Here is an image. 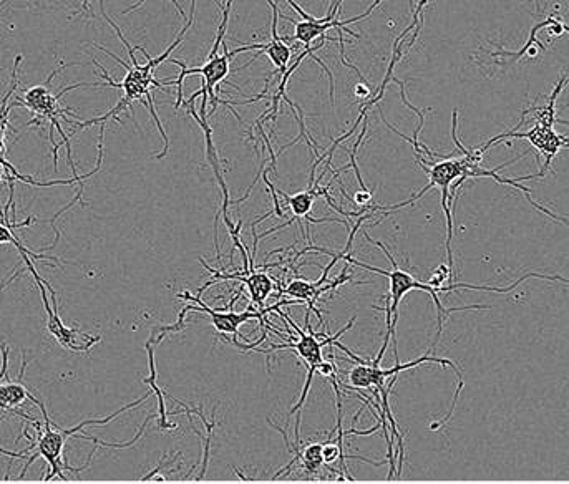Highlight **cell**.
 Wrapping results in <instances>:
<instances>
[{
	"instance_id": "obj_1",
	"label": "cell",
	"mask_w": 569,
	"mask_h": 484,
	"mask_svg": "<svg viewBox=\"0 0 569 484\" xmlns=\"http://www.w3.org/2000/svg\"><path fill=\"white\" fill-rule=\"evenodd\" d=\"M151 392L145 393L140 400L137 402L130 403L127 407L120 408L118 412L112 413V415H108L107 418H95V420H85V422L80 423V425L73 426V428H69V430H65V428H60L57 423L52 420V418L47 415V408H45L44 403L37 402L35 405L40 408V412H42V417H44L45 425H40L37 420L32 422V425H35V430H37V438H30L27 433H24L25 438L27 440L32 441V445L27 448V450L20 451V453H12V451H5L2 450V455L10 456V458H24V456H29V460L25 463L24 470L19 475V480L24 478L25 473L29 470L30 465L34 463L37 458H44L45 463L49 465L50 473L49 475L45 476L44 481L45 483H49L52 478L55 476H60L62 481L67 483V478H65L64 473L62 471L69 470L72 473H80V471L87 470L88 465L82 466V468H72V466L67 463V460H64V448L65 443L69 440V436H80L83 440H88L87 433H82V435H77L78 431H83L85 426L90 425H107V423L112 422L118 415H122V413L128 412V410H132V408L138 407V405H142L145 402L146 398L150 397Z\"/></svg>"
},
{
	"instance_id": "obj_2",
	"label": "cell",
	"mask_w": 569,
	"mask_h": 484,
	"mask_svg": "<svg viewBox=\"0 0 569 484\" xmlns=\"http://www.w3.org/2000/svg\"><path fill=\"white\" fill-rule=\"evenodd\" d=\"M364 234V238L367 241L372 242L374 246L380 247L382 251L385 252V256L392 262V271H384V269H377V267L369 266V264H364V262L357 261L352 257V254L349 256H344L342 259L347 262V264H352V266L362 267L365 271L375 272V274H380V276L389 277V284H390V294L387 297V309H389L390 315H392V342H394V354H395V362H400L399 360V350H397V339H395V325H397V319H399V305L402 302L407 294L410 291H424L427 294L432 296L433 302L437 305L438 310V329L437 335H435V342H433L432 347L437 345L438 340H440V335H442L443 330V322L448 319V315L452 314V312H457V310H483V309H490L488 305H468V307H458V309H445L443 307L442 301H440V294L438 291H435L430 284L427 282L419 281V279H415L409 271H404V269H400L399 264L395 261V257L392 256V252L387 249V247L382 244L380 241H375V239L370 238V234L367 231H362Z\"/></svg>"
},
{
	"instance_id": "obj_3",
	"label": "cell",
	"mask_w": 569,
	"mask_h": 484,
	"mask_svg": "<svg viewBox=\"0 0 569 484\" xmlns=\"http://www.w3.org/2000/svg\"><path fill=\"white\" fill-rule=\"evenodd\" d=\"M216 4L223 9V20H221V25H219V32L216 35V40H214L213 47H211L210 54H208V59H206L205 65L201 67H186L185 62H180V60L170 59L168 62L175 63V65H180V77L173 80V82H165V87H170V85H176L178 87V98H176L175 110H180L181 100H183V82H185L186 77L190 75H201L203 82H201V88L198 92L191 93V97L188 98L186 102V107L188 105H193L196 98L203 95V97H208L211 102V112L208 117L214 115L216 110H218V105H221L223 100L218 98V88L223 82L224 78L228 77L229 72V62H231V50L228 49V44H223L224 35H226V29H228L229 12H231V7H233V2H226V5H221L219 2Z\"/></svg>"
},
{
	"instance_id": "obj_4",
	"label": "cell",
	"mask_w": 569,
	"mask_h": 484,
	"mask_svg": "<svg viewBox=\"0 0 569 484\" xmlns=\"http://www.w3.org/2000/svg\"><path fill=\"white\" fill-rule=\"evenodd\" d=\"M287 4L291 5L292 9L296 10L297 14L301 15L302 19H304L302 22L287 19L289 22L294 24V27H296V34L292 37L294 42H301L304 49H311V44L314 40L319 39V37L324 39V35H326L327 30L337 29V32H339V42H341L342 63L347 65V67L352 68V70H356L357 75H360L359 70L346 60V50H344V44H346V42H344L342 32H349V34L354 35L356 39H359V34L352 32V30H346L347 25L356 24V22H360L362 19H367V17H369V15L372 14L380 4H382L380 0H375L374 4L370 5L369 9L365 10V14L357 15L354 19L349 20L337 19V9L341 7L342 2H334L331 12H329V15L324 17V19H316V17H312V15L307 14L306 10L299 7L294 0H289Z\"/></svg>"
},
{
	"instance_id": "obj_5",
	"label": "cell",
	"mask_w": 569,
	"mask_h": 484,
	"mask_svg": "<svg viewBox=\"0 0 569 484\" xmlns=\"http://www.w3.org/2000/svg\"><path fill=\"white\" fill-rule=\"evenodd\" d=\"M37 287L40 289V296H42V302H44V309L47 312V330L50 334L54 335L55 340L59 342L62 347L67 350H72V352H88L92 349L93 345L97 344L102 340L100 335H97L95 339L90 337V335H85L78 329H73V327H67L60 319L59 314V301H57V294H55L54 289L50 286L49 281L35 282Z\"/></svg>"
},
{
	"instance_id": "obj_6",
	"label": "cell",
	"mask_w": 569,
	"mask_h": 484,
	"mask_svg": "<svg viewBox=\"0 0 569 484\" xmlns=\"http://www.w3.org/2000/svg\"><path fill=\"white\" fill-rule=\"evenodd\" d=\"M268 4L271 5V9H273V34H271L273 39H271V42H268V44L243 45V47H239V49L231 52V59H234L238 54H243V52H249V50H259V54L256 55V57H253L244 67L238 68V70L249 67L254 60L266 54L269 59H271V62L274 63V67L278 68L271 77H276L278 73L283 77L284 73L287 72V68H289V62H291L292 49L289 47V44H287L291 39L281 37V35L278 34V4H276V2H268Z\"/></svg>"
},
{
	"instance_id": "obj_7",
	"label": "cell",
	"mask_w": 569,
	"mask_h": 484,
	"mask_svg": "<svg viewBox=\"0 0 569 484\" xmlns=\"http://www.w3.org/2000/svg\"><path fill=\"white\" fill-rule=\"evenodd\" d=\"M200 261L205 266V269H208L213 274V279L210 282H206V286L201 287L198 294H203L208 287L213 286L218 281H239L243 284V289L248 287L249 299H251V304L249 305L256 304L261 309H264V302L268 299L269 294L273 292L274 282H276L273 277H269L266 272L256 271V269L249 276H238L234 272L233 274H228V272L224 271V267L221 271H218V269L208 266L203 259H200Z\"/></svg>"
},
{
	"instance_id": "obj_8",
	"label": "cell",
	"mask_w": 569,
	"mask_h": 484,
	"mask_svg": "<svg viewBox=\"0 0 569 484\" xmlns=\"http://www.w3.org/2000/svg\"><path fill=\"white\" fill-rule=\"evenodd\" d=\"M188 113H190L191 117L195 118L196 123L200 125L201 130L205 133V141H206V165L210 166L211 170H213L214 176H216V181H218L219 186H221V194H223V204H221V208H219V214H223L224 223L228 226V229H233L236 224L229 219V206H231V199H229V189L226 186V181H224L223 173H221V168H219V153L216 150V145H214L213 140V128H211L210 123H208V117H200L195 110V103H193V107L188 105ZM218 219V218H216Z\"/></svg>"
},
{
	"instance_id": "obj_9",
	"label": "cell",
	"mask_w": 569,
	"mask_h": 484,
	"mask_svg": "<svg viewBox=\"0 0 569 484\" xmlns=\"http://www.w3.org/2000/svg\"><path fill=\"white\" fill-rule=\"evenodd\" d=\"M25 368H27V359H25L24 352V363H22V368H20L17 382H10L9 380V382L0 385V407H2V412L4 413L17 410L25 402V398H29L32 403L39 402L34 397V393H30L29 388L24 385Z\"/></svg>"
},
{
	"instance_id": "obj_10",
	"label": "cell",
	"mask_w": 569,
	"mask_h": 484,
	"mask_svg": "<svg viewBox=\"0 0 569 484\" xmlns=\"http://www.w3.org/2000/svg\"><path fill=\"white\" fill-rule=\"evenodd\" d=\"M155 345V337L151 335L150 339H148V342H146L145 345L146 352H148V367H150V377L145 378V380H143V383L150 385L151 392L155 393L156 398H158V410H160L158 417H156V420H158V428H160V430H175L176 426L170 425V423H168V413H166L165 408V393L161 392V388L158 387V383H156V378H158V375H156L155 349H153Z\"/></svg>"
},
{
	"instance_id": "obj_11",
	"label": "cell",
	"mask_w": 569,
	"mask_h": 484,
	"mask_svg": "<svg viewBox=\"0 0 569 484\" xmlns=\"http://www.w3.org/2000/svg\"><path fill=\"white\" fill-rule=\"evenodd\" d=\"M7 363H9V347L2 344V372H0V382L4 383L5 380L9 382V370H7Z\"/></svg>"
},
{
	"instance_id": "obj_12",
	"label": "cell",
	"mask_w": 569,
	"mask_h": 484,
	"mask_svg": "<svg viewBox=\"0 0 569 484\" xmlns=\"http://www.w3.org/2000/svg\"><path fill=\"white\" fill-rule=\"evenodd\" d=\"M357 97L365 98V102L370 98V90L365 83H360L356 88Z\"/></svg>"
}]
</instances>
